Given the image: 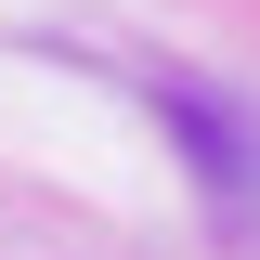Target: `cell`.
I'll use <instances>...</instances> for the list:
<instances>
[]
</instances>
